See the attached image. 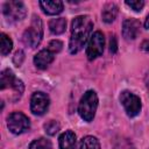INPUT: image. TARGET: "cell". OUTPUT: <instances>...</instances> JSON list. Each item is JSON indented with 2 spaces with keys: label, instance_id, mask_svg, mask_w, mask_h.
I'll list each match as a JSON object with an SVG mask.
<instances>
[{
  "label": "cell",
  "instance_id": "9c48e42d",
  "mask_svg": "<svg viewBox=\"0 0 149 149\" xmlns=\"http://www.w3.org/2000/svg\"><path fill=\"white\" fill-rule=\"evenodd\" d=\"M50 99L44 92H35L30 98V109L35 115H43L49 107Z\"/></svg>",
  "mask_w": 149,
  "mask_h": 149
},
{
  "label": "cell",
  "instance_id": "5bb4252c",
  "mask_svg": "<svg viewBox=\"0 0 149 149\" xmlns=\"http://www.w3.org/2000/svg\"><path fill=\"white\" fill-rule=\"evenodd\" d=\"M116 15H118V7H116L115 3L109 2V3L105 5V7H104V9L101 12V17L106 23L113 22L115 20Z\"/></svg>",
  "mask_w": 149,
  "mask_h": 149
},
{
  "label": "cell",
  "instance_id": "9a60e30c",
  "mask_svg": "<svg viewBox=\"0 0 149 149\" xmlns=\"http://www.w3.org/2000/svg\"><path fill=\"white\" fill-rule=\"evenodd\" d=\"M66 28V20L64 17L52 19L49 22V29L54 35H59L65 31Z\"/></svg>",
  "mask_w": 149,
  "mask_h": 149
},
{
  "label": "cell",
  "instance_id": "8992f818",
  "mask_svg": "<svg viewBox=\"0 0 149 149\" xmlns=\"http://www.w3.org/2000/svg\"><path fill=\"white\" fill-rule=\"evenodd\" d=\"M105 47V37L101 31H94L88 40L87 48H86V56L90 61L95 59L97 57L101 56Z\"/></svg>",
  "mask_w": 149,
  "mask_h": 149
},
{
  "label": "cell",
  "instance_id": "e0dca14e",
  "mask_svg": "<svg viewBox=\"0 0 149 149\" xmlns=\"http://www.w3.org/2000/svg\"><path fill=\"white\" fill-rule=\"evenodd\" d=\"M29 149H51V142L44 137H40L29 144Z\"/></svg>",
  "mask_w": 149,
  "mask_h": 149
},
{
  "label": "cell",
  "instance_id": "3957f363",
  "mask_svg": "<svg viewBox=\"0 0 149 149\" xmlns=\"http://www.w3.org/2000/svg\"><path fill=\"white\" fill-rule=\"evenodd\" d=\"M43 36V26H42V21L38 16L34 15L33 16V21L31 24L28 29L24 30L22 40L23 43L30 48H35L40 44L41 40Z\"/></svg>",
  "mask_w": 149,
  "mask_h": 149
},
{
  "label": "cell",
  "instance_id": "44dd1931",
  "mask_svg": "<svg viewBox=\"0 0 149 149\" xmlns=\"http://www.w3.org/2000/svg\"><path fill=\"white\" fill-rule=\"evenodd\" d=\"M62 47H63V43L61 42V41H58V40H54V41H51L50 43H49V50H51L54 54H56V52H59L61 50H62Z\"/></svg>",
  "mask_w": 149,
  "mask_h": 149
},
{
  "label": "cell",
  "instance_id": "5b68a950",
  "mask_svg": "<svg viewBox=\"0 0 149 149\" xmlns=\"http://www.w3.org/2000/svg\"><path fill=\"white\" fill-rule=\"evenodd\" d=\"M2 12H3L5 17L9 22L21 21L27 14L26 6L21 1H7V2H5L2 6Z\"/></svg>",
  "mask_w": 149,
  "mask_h": 149
},
{
  "label": "cell",
  "instance_id": "7402d4cb",
  "mask_svg": "<svg viewBox=\"0 0 149 149\" xmlns=\"http://www.w3.org/2000/svg\"><path fill=\"white\" fill-rule=\"evenodd\" d=\"M115 149H135L132 142L128 140H119L118 143L115 144Z\"/></svg>",
  "mask_w": 149,
  "mask_h": 149
},
{
  "label": "cell",
  "instance_id": "603a6c76",
  "mask_svg": "<svg viewBox=\"0 0 149 149\" xmlns=\"http://www.w3.org/2000/svg\"><path fill=\"white\" fill-rule=\"evenodd\" d=\"M23 51H21V50H19V51H16L15 52V56H14V63L17 65V66H20V64L22 63V61H23Z\"/></svg>",
  "mask_w": 149,
  "mask_h": 149
},
{
  "label": "cell",
  "instance_id": "52a82bcc",
  "mask_svg": "<svg viewBox=\"0 0 149 149\" xmlns=\"http://www.w3.org/2000/svg\"><path fill=\"white\" fill-rule=\"evenodd\" d=\"M120 101H121L128 116L133 118L140 113L142 105H141L140 98L136 94H134L129 91H123L120 94Z\"/></svg>",
  "mask_w": 149,
  "mask_h": 149
},
{
  "label": "cell",
  "instance_id": "ac0fdd59",
  "mask_svg": "<svg viewBox=\"0 0 149 149\" xmlns=\"http://www.w3.org/2000/svg\"><path fill=\"white\" fill-rule=\"evenodd\" d=\"M12 48H13V42H12V40H10L6 34L2 33V34H1V54H2L3 56H6L7 54L10 52Z\"/></svg>",
  "mask_w": 149,
  "mask_h": 149
},
{
  "label": "cell",
  "instance_id": "8fae6325",
  "mask_svg": "<svg viewBox=\"0 0 149 149\" xmlns=\"http://www.w3.org/2000/svg\"><path fill=\"white\" fill-rule=\"evenodd\" d=\"M55 58V54L49 50V49H43L41 51H38L35 57H34V64L36 65V68L38 69H47L48 65L54 61Z\"/></svg>",
  "mask_w": 149,
  "mask_h": 149
},
{
  "label": "cell",
  "instance_id": "cb8c5ba5",
  "mask_svg": "<svg viewBox=\"0 0 149 149\" xmlns=\"http://www.w3.org/2000/svg\"><path fill=\"white\" fill-rule=\"evenodd\" d=\"M118 50V43H116V38L115 36H112L111 37V41H109V51L112 54H115Z\"/></svg>",
  "mask_w": 149,
  "mask_h": 149
},
{
  "label": "cell",
  "instance_id": "2e32d148",
  "mask_svg": "<svg viewBox=\"0 0 149 149\" xmlns=\"http://www.w3.org/2000/svg\"><path fill=\"white\" fill-rule=\"evenodd\" d=\"M79 149H100L99 140L94 136H85L79 143Z\"/></svg>",
  "mask_w": 149,
  "mask_h": 149
},
{
  "label": "cell",
  "instance_id": "277c9868",
  "mask_svg": "<svg viewBox=\"0 0 149 149\" xmlns=\"http://www.w3.org/2000/svg\"><path fill=\"white\" fill-rule=\"evenodd\" d=\"M7 127L13 134H22L30 128V121L21 112H13L7 118Z\"/></svg>",
  "mask_w": 149,
  "mask_h": 149
},
{
  "label": "cell",
  "instance_id": "7a4b0ae2",
  "mask_svg": "<svg viewBox=\"0 0 149 149\" xmlns=\"http://www.w3.org/2000/svg\"><path fill=\"white\" fill-rule=\"evenodd\" d=\"M97 107H98L97 93L94 91L90 90L86 93H84V95L81 97L80 102L78 105V113L84 121L90 122L93 120V118L95 115Z\"/></svg>",
  "mask_w": 149,
  "mask_h": 149
},
{
  "label": "cell",
  "instance_id": "d6986e66",
  "mask_svg": "<svg viewBox=\"0 0 149 149\" xmlns=\"http://www.w3.org/2000/svg\"><path fill=\"white\" fill-rule=\"evenodd\" d=\"M44 129H45V133L47 134L55 135L59 130V123L57 121H55V120H50V121H48L44 125Z\"/></svg>",
  "mask_w": 149,
  "mask_h": 149
},
{
  "label": "cell",
  "instance_id": "d4e9b609",
  "mask_svg": "<svg viewBox=\"0 0 149 149\" xmlns=\"http://www.w3.org/2000/svg\"><path fill=\"white\" fill-rule=\"evenodd\" d=\"M144 27H146L147 29H149V14H148V16H147V19H146V22H144Z\"/></svg>",
  "mask_w": 149,
  "mask_h": 149
},
{
  "label": "cell",
  "instance_id": "ba28073f",
  "mask_svg": "<svg viewBox=\"0 0 149 149\" xmlns=\"http://www.w3.org/2000/svg\"><path fill=\"white\" fill-rule=\"evenodd\" d=\"M7 87H10L14 90V92L17 94V97L20 98L21 94L23 93V84L21 80L16 79L14 77V73L9 70V69H6V70H2L1 74H0V88L1 90H5Z\"/></svg>",
  "mask_w": 149,
  "mask_h": 149
},
{
  "label": "cell",
  "instance_id": "ffe728a7",
  "mask_svg": "<svg viewBox=\"0 0 149 149\" xmlns=\"http://www.w3.org/2000/svg\"><path fill=\"white\" fill-rule=\"evenodd\" d=\"M126 5L127 6H129L132 9H134L135 12H140V10H142V8H143V6H144V1H142V0H137V1H126Z\"/></svg>",
  "mask_w": 149,
  "mask_h": 149
},
{
  "label": "cell",
  "instance_id": "6da1fadb",
  "mask_svg": "<svg viewBox=\"0 0 149 149\" xmlns=\"http://www.w3.org/2000/svg\"><path fill=\"white\" fill-rule=\"evenodd\" d=\"M92 28H93V23L90 16L79 15L73 19L71 24V36L69 42L70 54L74 55L83 49V47L85 45V43L90 37Z\"/></svg>",
  "mask_w": 149,
  "mask_h": 149
},
{
  "label": "cell",
  "instance_id": "4fadbf2b",
  "mask_svg": "<svg viewBox=\"0 0 149 149\" xmlns=\"http://www.w3.org/2000/svg\"><path fill=\"white\" fill-rule=\"evenodd\" d=\"M58 142H59V149H74L76 134L72 130H66L61 134Z\"/></svg>",
  "mask_w": 149,
  "mask_h": 149
},
{
  "label": "cell",
  "instance_id": "30bf717a",
  "mask_svg": "<svg viewBox=\"0 0 149 149\" xmlns=\"http://www.w3.org/2000/svg\"><path fill=\"white\" fill-rule=\"evenodd\" d=\"M141 23L135 19H127L122 24V35L127 41L135 40L140 33Z\"/></svg>",
  "mask_w": 149,
  "mask_h": 149
},
{
  "label": "cell",
  "instance_id": "7c38bea8",
  "mask_svg": "<svg viewBox=\"0 0 149 149\" xmlns=\"http://www.w3.org/2000/svg\"><path fill=\"white\" fill-rule=\"evenodd\" d=\"M40 6L42 10L48 15H57L63 12V2L59 0L40 1Z\"/></svg>",
  "mask_w": 149,
  "mask_h": 149
}]
</instances>
